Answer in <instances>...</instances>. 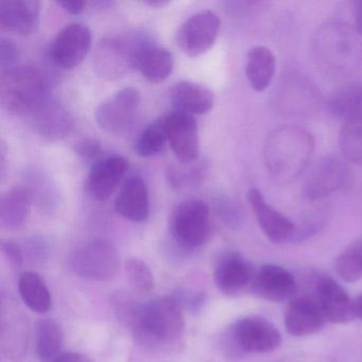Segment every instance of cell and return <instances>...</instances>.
<instances>
[{"label": "cell", "instance_id": "obj_1", "mask_svg": "<svg viewBox=\"0 0 362 362\" xmlns=\"http://www.w3.org/2000/svg\"><path fill=\"white\" fill-rule=\"evenodd\" d=\"M127 327L135 341L148 349H166L177 344L185 330L183 308L173 296L136 304Z\"/></svg>", "mask_w": 362, "mask_h": 362}, {"label": "cell", "instance_id": "obj_2", "mask_svg": "<svg viewBox=\"0 0 362 362\" xmlns=\"http://www.w3.org/2000/svg\"><path fill=\"white\" fill-rule=\"evenodd\" d=\"M315 141L307 131L294 126L273 130L264 144V162L271 177L287 183L303 173L311 156Z\"/></svg>", "mask_w": 362, "mask_h": 362}, {"label": "cell", "instance_id": "obj_3", "mask_svg": "<svg viewBox=\"0 0 362 362\" xmlns=\"http://www.w3.org/2000/svg\"><path fill=\"white\" fill-rule=\"evenodd\" d=\"M49 98L47 81L37 67L18 65L1 73L0 99L9 113L30 116Z\"/></svg>", "mask_w": 362, "mask_h": 362}, {"label": "cell", "instance_id": "obj_4", "mask_svg": "<svg viewBox=\"0 0 362 362\" xmlns=\"http://www.w3.org/2000/svg\"><path fill=\"white\" fill-rule=\"evenodd\" d=\"M281 344L279 330L270 321L258 315L237 320L226 330L221 340L222 351L230 359L250 353H272Z\"/></svg>", "mask_w": 362, "mask_h": 362}, {"label": "cell", "instance_id": "obj_5", "mask_svg": "<svg viewBox=\"0 0 362 362\" xmlns=\"http://www.w3.org/2000/svg\"><path fill=\"white\" fill-rule=\"evenodd\" d=\"M152 46L141 35L107 37L99 44L95 54V69L101 77L118 79L139 67V60Z\"/></svg>", "mask_w": 362, "mask_h": 362}, {"label": "cell", "instance_id": "obj_6", "mask_svg": "<svg viewBox=\"0 0 362 362\" xmlns=\"http://www.w3.org/2000/svg\"><path fill=\"white\" fill-rule=\"evenodd\" d=\"M169 232L185 250L202 247L211 236V209L204 201L190 199L175 207L169 217Z\"/></svg>", "mask_w": 362, "mask_h": 362}, {"label": "cell", "instance_id": "obj_7", "mask_svg": "<svg viewBox=\"0 0 362 362\" xmlns=\"http://www.w3.org/2000/svg\"><path fill=\"white\" fill-rule=\"evenodd\" d=\"M71 266L76 274L84 279L109 281L115 279L119 271V254L109 241H90L74 253Z\"/></svg>", "mask_w": 362, "mask_h": 362}, {"label": "cell", "instance_id": "obj_8", "mask_svg": "<svg viewBox=\"0 0 362 362\" xmlns=\"http://www.w3.org/2000/svg\"><path fill=\"white\" fill-rule=\"evenodd\" d=\"M0 321L1 351L12 361H22L28 349V320L16 300L5 296H1Z\"/></svg>", "mask_w": 362, "mask_h": 362}, {"label": "cell", "instance_id": "obj_9", "mask_svg": "<svg viewBox=\"0 0 362 362\" xmlns=\"http://www.w3.org/2000/svg\"><path fill=\"white\" fill-rule=\"evenodd\" d=\"M219 28L217 14L209 10L198 12L180 27L177 33V46L190 58H197L213 47Z\"/></svg>", "mask_w": 362, "mask_h": 362}, {"label": "cell", "instance_id": "obj_10", "mask_svg": "<svg viewBox=\"0 0 362 362\" xmlns=\"http://www.w3.org/2000/svg\"><path fill=\"white\" fill-rule=\"evenodd\" d=\"M141 103V93L124 88L101 103L95 113L97 124L105 132L122 134L130 128Z\"/></svg>", "mask_w": 362, "mask_h": 362}, {"label": "cell", "instance_id": "obj_11", "mask_svg": "<svg viewBox=\"0 0 362 362\" xmlns=\"http://www.w3.org/2000/svg\"><path fill=\"white\" fill-rule=\"evenodd\" d=\"M92 46V33L82 24H69L54 37L50 57L57 66L71 71L88 56Z\"/></svg>", "mask_w": 362, "mask_h": 362}, {"label": "cell", "instance_id": "obj_12", "mask_svg": "<svg viewBox=\"0 0 362 362\" xmlns=\"http://www.w3.org/2000/svg\"><path fill=\"white\" fill-rule=\"evenodd\" d=\"M166 117L168 143L177 160L190 164L200 154L198 124L194 116L181 111L171 112Z\"/></svg>", "mask_w": 362, "mask_h": 362}, {"label": "cell", "instance_id": "obj_13", "mask_svg": "<svg viewBox=\"0 0 362 362\" xmlns=\"http://www.w3.org/2000/svg\"><path fill=\"white\" fill-rule=\"evenodd\" d=\"M349 179V168L341 158L326 156L309 173L304 185L308 200H319L342 188Z\"/></svg>", "mask_w": 362, "mask_h": 362}, {"label": "cell", "instance_id": "obj_14", "mask_svg": "<svg viewBox=\"0 0 362 362\" xmlns=\"http://www.w3.org/2000/svg\"><path fill=\"white\" fill-rule=\"evenodd\" d=\"M251 290L256 296L268 302H290L298 291V284L287 269L268 264L254 275Z\"/></svg>", "mask_w": 362, "mask_h": 362}, {"label": "cell", "instance_id": "obj_15", "mask_svg": "<svg viewBox=\"0 0 362 362\" xmlns=\"http://www.w3.org/2000/svg\"><path fill=\"white\" fill-rule=\"evenodd\" d=\"M315 300L326 321L330 323L346 324L355 317L353 300L332 277L319 279L315 286Z\"/></svg>", "mask_w": 362, "mask_h": 362}, {"label": "cell", "instance_id": "obj_16", "mask_svg": "<svg viewBox=\"0 0 362 362\" xmlns=\"http://www.w3.org/2000/svg\"><path fill=\"white\" fill-rule=\"evenodd\" d=\"M251 264L239 252H226L216 264L214 281L226 296H236L251 286L254 279Z\"/></svg>", "mask_w": 362, "mask_h": 362}, {"label": "cell", "instance_id": "obj_17", "mask_svg": "<svg viewBox=\"0 0 362 362\" xmlns=\"http://www.w3.org/2000/svg\"><path fill=\"white\" fill-rule=\"evenodd\" d=\"M129 163L124 156H107L93 165L88 177V190L96 201H105L116 192L126 175Z\"/></svg>", "mask_w": 362, "mask_h": 362}, {"label": "cell", "instance_id": "obj_18", "mask_svg": "<svg viewBox=\"0 0 362 362\" xmlns=\"http://www.w3.org/2000/svg\"><path fill=\"white\" fill-rule=\"evenodd\" d=\"M247 198L253 209L258 226L271 243L279 245L293 236L296 232L294 224L287 217L270 206L259 190L252 188L247 192Z\"/></svg>", "mask_w": 362, "mask_h": 362}, {"label": "cell", "instance_id": "obj_19", "mask_svg": "<svg viewBox=\"0 0 362 362\" xmlns=\"http://www.w3.org/2000/svg\"><path fill=\"white\" fill-rule=\"evenodd\" d=\"M41 3L37 0H1L0 27L8 33L29 35L40 24Z\"/></svg>", "mask_w": 362, "mask_h": 362}, {"label": "cell", "instance_id": "obj_20", "mask_svg": "<svg viewBox=\"0 0 362 362\" xmlns=\"http://www.w3.org/2000/svg\"><path fill=\"white\" fill-rule=\"evenodd\" d=\"M29 117L35 132L47 141L64 139L73 130L74 120L69 112L50 98Z\"/></svg>", "mask_w": 362, "mask_h": 362}, {"label": "cell", "instance_id": "obj_21", "mask_svg": "<svg viewBox=\"0 0 362 362\" xmlns=\"http://www.w3.org/2000/svg\"><path fill=\"white\" fill-rule=\"evenodd\" d=\"M325 317L315 298H296L290 300L285 313V327L294 337L310 336L323 328Z\"/></svg>", "mask_w": 362, "mask_h": 362}, {"label": "cell", "instance_id": "obj_22", "mask_svg": "<svg viewBox=\"0 0 362 362\" xmlns=\"http://www.w3.org/2000/svg\"><path fill=\"white\" fill-rule=\"evenodd\" d=\"M119 215L132 222L146 221L150 214L149 190L141 177H133L124 182L115 201Z\"/></svg>", "mask_w": 362, "mask_h": 362}, {"label": "cell", "instance_id": "obj_23", "mask_svg": "<svg viewBox=\"0 0 362 362\" xmlns=\"http://www.w3.org/2000/svg\"><path fill=\"white\" fill-rule=\"evenodd\" d=\"M170 98L177 111L190 115H203L214 107L215 96L206 86L192 81H180L170 90Z\"/></svg>", "mask_w": 362, "mask_h": 362}, {"label": "cell", "instance_id": "obj_24", "mask_svg": "<svg viewBox=\"0 0 362 362\" xmlns=\"http://www.w3.org/2000/svg\"><path fill=\"white\" fill-rule=\"evenodd\" d=\"M28 188L16 186L7 190L0 200V223L7 230H18L24 226L31 206Z\"/></svg>", "mask_w": 362, "mask_h": 362}, {"label": "cell", "instance_id": "obj_25", "mask_svg": "<svg viewBox=\"0 0 362 362\" xmlns=\"http://www.w3.org/2000/svg\"><path fill=\"white\" fill-rule=\"evenodd\" d=\"M276 69L274 54L264 46H256L249 50L245 65V76L255 92L266 90L272 82Z\"/></svg>", "mask_w": 362, "mask_h": 362}, {"label": "cell", "instance_id": "obj_26", "mask_svg": "<svg viewBox=\"0 0 362 362\" xmlns=\"http://www.w3.org/2000/svg\"><path fill=\"white\" fill-rule=\"evenodd\" d=\"M173 64V54L167 48L150 46L141 56L137 69L148 82L158 84L171 75Z\"/></svg>", "mask_w": 362, "mask_h": 362}, {"label": "cell", "instance_id": "obj_27", "mask_svg": "<svg viewBox=\"0 0 362 362\" xmlns=\"http://www.w3.org/2000/svg\"><path fill=\"white\" fill-rule=\"evenodd\" d=\"M21 298L35 313H46L52 308V296L45 281L35 272H25L18 281Z\"/></svg>", "mask_w": 362, "mask_h": 362}, {"label": "cell", "instance_id": "obj_28", "mask_svg": "<svg viewBox=\"0 0 362 362\" xmlns=\"http://www.w3.org/2000/svg\"><path fill=\"white\" fill-rule=\"evenodd\" d=\"M327 107L334 117L345 122L362 114V84L349 83L338 88L327 101Z\"/></svg>", "mask_w": 362, "mask_h": 362}, {"label": "cell", "instance_id": "obj_29", "mask_svg": "<svg viewBox=\"0 0 362 362\" xmlns=\"http://www.w3.org/2000/svg\"><path fill=\"white\" fill-rule=\"evenodd\" d=\"M64 334L54 320L46 319L37 322L35 329V351L42 361L52 362L61 355Z\"/></svg>", "mask_w": 362, "mask_h": 362}, {"label": "cell", "instance_id": "obj_30", "mask_svg": "<svg viewBox=\"0 0 362 362\" xmlns=\"http://www.w3.org/2000/svg\"><path fill=\"white\" fill-rule=\"evenodd\" d=\"M168 143V132H167L166 117L158 118L151 122L141 132L135 143V151L143 158H153L160 156L166 150Z\"/></svg>", "mask_w": 362, "mask_h": 362}, {"label": "cell", "instance_id": "obj_31", "mask_svg": "<svg viewBox=\"0 0 362 362\" xmlns=\"http://www.w3.org/2000/svg\"><path fill=\"white\" fill-rule=\"evenodd\" d=\"M334 271L342 281L356 283L362 279V237L351 241L334 262Z\"/></svg>", "mask_w": 362, "mask_h": 362}, {"label": "cell", "instance_id": "obj_32", "mask_svg": "<svg viewBox=\"0 0 362 362\" xmlns=\"http://www.w3.org/2000/svg\"><path fill=\"white\" fill-rule=\"evenodd\" d=\"M339 143L341 152L347 160L362 164V114L345 122Z\"/></svg>", "mask_w": 362, "mask_h": 362}, {"label": "cell", "instance_id": "obj_33", "mask_svg": "<svg viewBox=\"0 0 362 362\" xmlns=\"http://www.w3.org/2000/svg\"><path fill=\"white\" fill-rule=\"evenodd\" d=\"M126 273L129 284L135 293L147 294L153 289V274L144 260L135 257L127 260Z\"/></svg>", "mask_w": 362, "mask_h": 362}, {"label": "cell", "instance_id": "obj_34", "mask_svg": "<svg viewBox=\"0 0 362 362\" xmlns=\"http://www.w3.org/2000/svg\"><path fill=\"white\" fill-rule=\"evenodd\" d=\"M169 182L171 185L177 188H184L190 184H197L201 180V170L196 167L192 166L189 168L184 167H175L169 169Z\"/></svg>", "mask_w": 362, "mask_h": 362}, {"label": "cell", "instance_id": "obj_35", "mask_svg": "<svg viewBox=\"0 0 362 362\" xmlns=\"http://www.w3.org/2000/svg\"><path fill=\"white\" fill-rule=\"evenodd\" d=\"M20 58V52L13 42L1 37L0 40V67L1 73L10 71L18 66V61Z\"/></svg>", "mask_w": 362, "mask_h": 362}, {"label": "cell", "instance_id": "obj_36", "mask_svg": "<svg viewBox=\"0 0 362 362\" xmlns=\"http://www.w3.org/2000/svg\"><path fill=\"white\" fill-rule=\"evenodd\" d=\"M76 152L86 162H93L101 153V145L97 139H84L76 146Z\"/></svg>", "mask_w": 362, "mask_h": 362}, {"label": "cell", "instance_id": "obj_37", "mask_svg": "<svg viewBox=\"0 0 362 362\" xmlns=\"http://www.w3.org/2000/svg\"><path fill=\"white\" fill-rule=\"evenodd\" d=\"M1 251L6 259L14 269H20L24 262V253L18 243L13 240H6L1 243Z\"/></svg>", "mask_w": 362, "mask_h": 362}, {"label": "cell", "instance_id": "obj_38", "mask_svg": "<svg viewBox=\"0 0 362 362\" xmlns=\"http://www.w3.org/2000/svg\"><path fill=\"white\" fill-rule=\"evenodd\" d=\"M173 296L177 298L182 308L192 311L200 310L205 303V293L203 292L183 291Z\"/></svg>", "mask_w": 362, "mask_h": 362}, {"label": "cell", "instance_id": "obj_39", "mask_svg": "<svg viewBox=\"0 0 362 362\" xmlns=\"http://www.w3.org/2000/svg\"><path fill=\"white\" fill-rule=\"evenodd\" d=\"M58 5L71 16H79L86 7L84 1H59Z\"/></svg>", "mask_w": 362, "mask_h": 362}, {"label": "cell", "instance_id": "obj_40", "mask_svg": "<svg viewBox=\"0 0 362 362\" xmlns=\"http://www.w3.org/2000/svg\"><path fill=\"white\" fill-rule=\"evenodd\" d=\"M52 362H92L88 356L80 353H64L52 360Z\"/></svg>", "mask_w": 362, "mask_h": 362}, {"label": "cell", "instance_id": "obj_41", "mask_svg": "<svg viewBox=\"0 0 362 362\" xmlns=\"http://www.w3.org/2000/svg\"><path fill=\"white\" fill-rule=\"evenodd\" d=\"M355 25L357 33L362 35V0L355 4Z\"/></svg>", "mask_w": 362, "mask_h": 362}, {"label": "cell", "instance_id": "obj_42", "mask_svg": "<svg viewBox=\"0 0 362 362\" xmlns=\"http://www.w3.org/2000/svg\"><path fill=\"white\" fill-rule=\"evenodd\" d=\"M354 315L362 321V294L353 300Z\"/></svg>", "mask_w": 362, "mask_h": 362}, {"label": "cell", "instance_id": "obj_43", "mask_svg": "<svg viewBox=\"0 0 362 362\" xmlns=\"http://www.w3.org/2000/svg\"><path fill=\"white\" fill-rule=\"evenodd\" d=\"M143 4L152 8H163L165 6L169 5V1H164V0H147V1H144Z\"/></svg>", "mask_w": 362, "mask_h": 362}]
</instances>
